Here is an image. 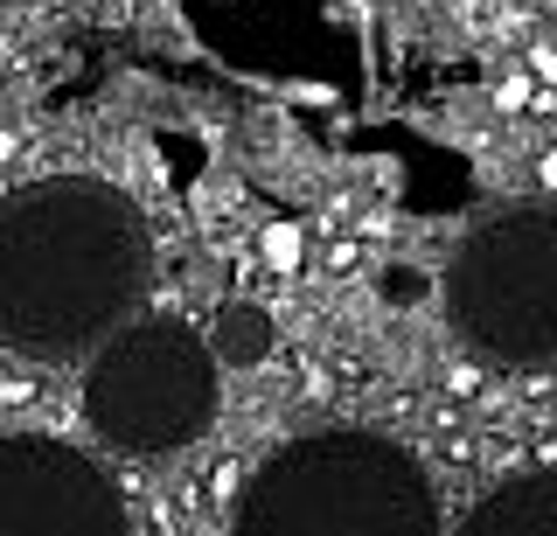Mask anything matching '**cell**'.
I'll return each instance as SVG.
<instances>
[{
    "mask_svg": "<svg viewBox=\"0 0 557 536\" xmlns=\"http://www.w3.org/2000/svg\"><path fill=\"white\" fill-rule=\"evenodd\" d=\"M446 327L481 362H557V202H509L460 237L446 265Z\"/></svg>",
    "mask_w": 557,
    "mask_h": 536,
    "instance_id": "4",
    "label": "cell"
},
{
    "mask_svg": "<svg viewBox=\"0 0 557 536\" xmlns=\"http://www.w3.org/2000/svg\"><path fill=\"white\" fill-rule=\"evenodd\" d=\"M153 272L139 202L104 175H57L0 202V349L91 356L133 321Z\"/></svg>",
    "mask_w": 557,
    "mask_h": 536,
    "instance_id": "1",
    "label": "cell"
},
{
    "mask_svg": "<svg viewBox=\"0 0 557 536\" xmlns=\"http://www.w3.org/2000/svg\"><path fill=\"white\" fill-rule=\"evenodd\" d=\"M231 536H446V515L418 453L362 425H327L258 460Z\"/></svg>",
    "mask_w": 557,
    "mask_h": 536,
    "instance_id": "2",
    "label": "cell"
},
{
    "mask_svg": "<svg viewBox=\"0 0 557 536\" xmlns=\"http://www.w3.org/2000/svg\"><path fill=\"white\" fill-rule=\"evenodd\" d=\"M209 341H216L223 370H258V362L272 356L278 327H272V314H265V307H251V300H231V307H216V321H209Z\"/></svg>",
    "mask_w": 557,
    "mask_h": 536,
    "instance_id": "7",
    "label": "cell"
},
{
    "mask_svg": "<svg viewBox=\"0 0 557 536\" xmlns=\"http://www.w3.org/2000/svg\"><path fill=\"white\" fill-rule=\"evenodd\" d=\"M0 536H133V515L91 453L49 432H8L0 439Z\"/></svg>",
    "mask_w": 557,
    "mask_h": 536,
    "instance_id": "5",
    "label": "cell"
},
{
    "mask_svg": "<svg viewBox=\"0 0 557 536\" xmlns=\"http://www.w3.org/2000/svg\"><path fill=\"white\" fill-rule=\"evenodd\" d=\"M223 411V356L174 314L126 321L91 356L84 376V425L98 446L126 460H168L196 446Z\"/></svg>",
    "mask_w": 557,
    "mask_h": 536,
    "instance_id": "3",
    "label": "cell"
},
{
    "mask_svg": "<svg viewBox=\"0 0 557 536\" xmlns=\"http://www.w3.org/2000/svg\"><path fill=\"white\" fill-rule=\"evenodd\" d=\"M453 536H557V474H522L487 488Z\"/></svg>",
    "mask_w": 557,
    "mask_h": 536,
    "instance_id": "6",
    "label": "cell"
}]
</instances>
